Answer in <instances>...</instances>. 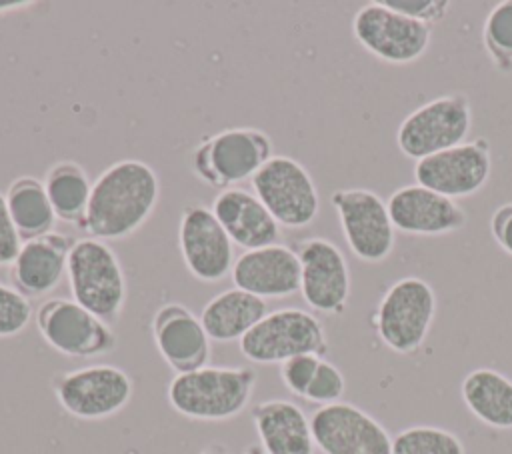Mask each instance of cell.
I'll use <instances>...</instances> for the list:
<instances>
[{"label": "cell", "instance_id": "cell-1", "mask_svg": "<svg viewBox=\"0 0 512 454\" xmlns=\"http://www.w3.org/2000/svg\"><path fill=\"white\" fill-rule=\"evenodd\" d=\"M158 198L160 180L148 162L118 160L92 182L88 208L78 228L104 242L128 238L152 216Z\"/></svg>", "mask_w": 512, "mask_h": 454}, {"label": "cell", "instance_id": "cell-2", "mask_svg": "<svg viewBox=\"0 0 512 454\" xmlns=\"http://www.w3.org/2000/svg\"><path fill=\"white\" fill-rule=\"evenodd\" d=\"M258 374L250 366H202L174 374L166 386L168 404L190 420L224 422L242 414L254 394Z\"/></svg>", "mask_w": 512, "mask_h": 454}, {"label": "cell", "instance_id": "cell-3", "mask_svg": "<svg viewBox=\"0 0 512 454\" xmlns=\"http://www.w3.org/2000/svg\"><path fill=\"white\" fill-rule=\"evenodd\" d=\"M274 156L270 136L252 126L226 128L198 142L190 168L206 186L226 190L252 176Z\"/></svg>", "mask_w": 512, "mask_h": 454}, {"label": "cell", "instance_id": "cell-4", "mask_svg": "<svg viewBox=\"0 0 512 454\" xmlns=\"http://www.w3.org/2000/svg\"><path fill=\"white\" fill-rule=\"evenodd\" d=\"M66 278L74 302L110 324L120 316L128 286L120 258L108 242L90 236L76 240Z\"/></svg>", "mask_w": 512, "mask_h": 454}, {"label": "cell", "instance_id": "cell-5", "mask_svg": "<svg viewBox=\"0 0 512 454\" xmlns=\"http://www.w3.org/2000/svg\"><path fill=\"white\" fill-rule=\"evenodd\" d=\"M434 316V288L424 278L404 276L386 288L372 324L386 348L396 354H412L428 338Z\"/></svg>", "mask_w": 512, "mask_h": 454}, {"label": "cell", "instance_id": "cell-6", "mask_svg": "<svg viewBox=\"0 0 512 454\" xmlns=\"http://www.w3.org/2000/svg\"><path fill=\"white\" fill-rule=\"evenodd\" d=\"M240 352L254 364H282L300 354L326 356L328 338L316 314L304 308L268 312L240 342Z\"/></svg>", "mask_w": 512, "mask_h": 454}, {"label": "cell", "instance_id": "cell-7", "mask_svg": "<svg viewBox=\"0 0 512 454\" xmlns=\"http://www.w3.org/2000/svg\"><path fill=\"white\" fill-rule=\"evenodd\" d=\"M60 408L78 420H104L128 406L134 382L114 364H88L52 376Z\"/></svg>", "mask_w": 512, "mask_h": 454}, {"label": "cell", "instance_id": "cell-8", "mask_svg": "<svg viewBox=\"0 0 512 454\" xmlns=\"http://www.w3.org/2000/svg\"><path fill=\"white\" fill-rule=\"evenodd\" d=\"M472 128V106L466 94L450 92L412 110L396 130L398 150L412 160L466 142Z\"/></svg>", "mask_w": 512, "mask_h": 454}, {"label": "cell", "instance_id": "cell-9", "mask_svg": "<svg viewBox=\"0 0 512 454\" xmlns=\"http://www.w3.org/2000/svg\"><path fill=\"white\" fill-rule=\"evenodd\" d=\"M42 340L68 358H98L116 350L118 336L110 322L98 318L72 298H46L34 312Z\"/></svg>", "mask_w": 512, "mask_h": 454}, {"label": "cell", "instance_id": "cell-10", "mask_svg": "<svg viewBox=\"0 0 512 454\" xmlns=\"http://www.w3.org/2000/svg\"><path fill=\"white\" fill-rule=\"evenodd\" d=\"M252 192L284 228H304L320 212L318 188L296 158L274 154L250 180Z\"/></svg>", "mask_w": 512, "mask_h": 454}, {"label": "cell", "instance_id": "cell-11", "mask_svg": "<svg viewBox=\"0 0 512 454\" xmlns=\"http://www.w3.org/2000/svg\"><path fill=\"white\" fill-rule=\"evenodd\" d=\"M350 26L356 42L388 64H410L422 58L432 42L430 24L408 18L382 0L360 6Z\"/></svg>", "mask_w": 512, "mask_h": 454}, {"label": "cell", "instance_id": "cell-12", "mask_svg": "<svg viewBox=\"0 0 512 454\" xmlns=\"http://www.w3.org/2000/svg\"><path fill=\"white\" fill-rule=\"evenodd\" d=\"M344 240L352 254L368 264L384 262L396 244V228L386 202L368 188H338L330 196Z\"/></svg>", "mask_w": 512, "mask_h": 454}, {"label": "cell", "instance_id": "cell-13", "mask_svg": "<svg viewBox=\"0 0 512 454\" xmlns=\"http://www.w3.org/2000/svg\"><path fill=\"white\" fill-rule=\"evenodd\" d=\"M294 250L300 260V294L308 308L328 316L344 314L352 278L342 250L320 236L298 240Z\"/></svg>", "mask_w": 512, "mask_h": 454}, {"label": "cell", "instance_id": "cell-14", "mask_svg": "<svg viewBox=\"0 0 512 454\" xmlns=\"http://www.w3.org/2000/svg\"><path fill=\"white\" fill-rule=\"evenodd\" d=\"M178 248L188 272L206 284L230 276L234 266V242L216 220L210 206L190 202L178 222Z\"/></svg>", "mask_w": 512, "mask_h": 454}, {"label": "cell", "instance_id": "cell-15", "mask_svg": "<svg viewBox=\"0 0 512 454\" xmlns=\"http://www.w3.org/2000/svg\"><path fill=\"white\" fill-rule=\"evenodd\" d=\"M492 174V148L486 138L466 140L414 162V180L452 200L480 192Z\"/></svg>", "mask_w": 512, "mask_h": 454}, {"label": "cell", "instance_id": "cell-16", "mask_svg": "<svg viewBox=\"0 0 512 454\" xmlns=\"http://www.w3.org/2000/svg\"><path fill=\"white\" fill-rule=\"evenodd\" d=\"M316 450L322 454H392L390 432L350 402L318 406L310 416Z\"/></svg>", "mask_w": 512, "mask_h": 454}, {"label": "cell", "instance_id": "cell-17", "mask_svg": "<svg viewBox=\"0 0 512 454\" xmlns=\"http://www.w3.org/2000/svg\"><path fill=\"white\" fill-rule=\"evenodd\" d=\"M152 340L174 374H184L208 366L212 340L208 338L200 316L180 302L162 304L150 322Z\"/></svg>", "mask_w": 512, "mask_h": 454}, {"label": "cell", "instance_id": "cell-18", "mask_svg": "<svg viewBox=\"0 0 512 454\" xmlns=\"http://www.w3.org/2000/svg\"><path fill=\"white\" fill-rule=\"evenodd\" d=\"M386 206L396 232L408 236L454 234L468 222L466 210L456 200L420 184L396 188L388 196Z\"/></svg>", "mask_w": 512, "mask_h": 454}, {"label": "cell", "instance_id": "cell-19", "mask_svg": "<svg viewBox=\"0 0 512 454\" xmlns=\"http://www.w3.org/2000/svg\"><path fill=\"white\" fill-rule=\"evenodd\" d=\"M232 282L258 298H288L300 292V260L294 248L270 244L244 250L232 266Z\"/></svg>", "mask_w": 512, "mask_h": 454}, {"label": "cell", "instance_id": "cell-20", "mask_svg": "<svg viewBox=\"0 0 512 454\" xmlns=\"http://www.w3.org/2000/svg\"><path fill=\"white\" fill-rule=\"evenodd\" d=\"M74 242L76 240L70 234L56 230L24 240L10 264L12 286L28 298L50 294L66 276L68 256Z\"/></svg>", "mask_w": 512, "mask_h": 454}, {"label": "cell", "instance_id": "cell-21", "mask_svg": "<svg viewBox=\"0 0 512 454\" xmlns=\"http://www.w3.org/2000/svg\"><path fill=\"white\" fill-rule=\"evenodd\" d=\"M210 210L234 246H240L242 250H254L278 242L280 224L252 190L240 186L220 190L212 198Z\"/></svg>", "mask_w": 512, "mask_h": 454}, {"label": "cell", "instance_id": "cell-22", "mask_svg": "<svg viewBox=\"0 0 512 454\" xmlns=\"http://www.w3.org/2000/svg\"><path fill=\"white\" fill-rule=\"evenodd\" d=\"M258 444L266 454H316L310 418L292 400L272 398L250 408Z\"/></svg>", "mask_w": 512, "mask_h": 454}, {"label": "cell", "instance_id": "cell-23", "mask_svg": "<svg viewBox=\"0 0 512 454\" xmlns=\"http://www.w3.org/2000/svg\"><path fill=\"white\" fill-rule=\"evenodd\" d=\"M266 314L268 304L264 298L234 286L204 304L200 322L212 342L226 344L234 340L240 342Z\"/></svg>", "mask_w": 512, "mask_h": 454}, {"label": "cell", "instance_id": "cell-24", "mask_svg": "<svg viewBox=\"0 0 512 454\" xmlns=\"http://www.w3.org/2000/svg\"><path fill=\"white\" fill-rule=\"evenodd\" d=\"M470 414L496 430H512V380L494 368H474L460 384Z\"/></svg>", "mask_w": 512, "mask_h": 454}, {"label": "cell", "instance_id": "cell-25", "mask_svg": "<svg viewBox=\"0 0 512 454\" xmlns=\"http://www.w3.org/2000/svg\"><path fill=\"white\" fill-rule=\"evenodd\" d=\"M4 198L22 242L52 232L56 214L40 178L28 174L14 178L6 188Z\"/></svg>", "mask_w": 512, "mask_h": 454}, {"label": "cell", "instance_id": "cell-26", "mask_svg": "<svg viewBox=\"0 0 512 454\" xmlns=\"http://www.w3.org/2000/svg\"><path fill=\"white\" fill-rule=\"evenodd\" d=\"M42 182L56 220L80 226L92 192V180L84 166L74 160H58L46 170Z\"/></svg>", "mask_w": 512, "mask_h": 454}, {"label": "cell", "instance_id": "cell-27", "mask_svg": "<svg viewBox=\"0 0 512 454\" xmlns=\"http://www.w3.org/2000/svg\"><path fill=\"white\" fill-rule=\"evenodd\" d=\"M392 454H466V448L446 428L416 424L392 436Z\"/></svg>", "mask_w": 512, "mask_h": 454}, {"label": "cell", "instance_id": "cell-28", "mask_svg": "<svg viewBox=\"0 0 512 454\" xmlns=\"http://www.w3.org/2000/svg\"><path fill=\"white\" fill-rule=\"evenodd\" d=\"M482 46L500 74L512 72V0L490 8L482 26Z\"/></svg>", "mask_w": 512, "mask_h": 454}, {"label": "cell", "instance_id": "cell-29", "mask_svg": "<svg viewBox=\"0 0 512 454\" xmlns=\"http://www.w3.org/2000/svg\"><path fill=\"white\" fill-rule=\"evenodd\" d=\"M34 310L30 298L12 284L0 282V338L20 334L32 320Z\"/></svg>", "mask_w": 512, "mask_h": 454}, {"label": "cell", "instance_id": "cell-30", "mask_svg": "<svg viewBox=\"0 0 512 454\" xmlns=\"http://www.w3.org/2000/svg\"><path fill=\"white\" fill-rule=\"evenodd\" d=\"M346 390V380L344 374L340 372V368L336 364H332L330 360L322 358L318 364V370L306 390L304 400L318 404V406H328V404H336L342 400Z\"/></svg>", "mask_w": 512, "mask_h": 454}, {"label": "cell", "instance_id": "cell-31", "mask_svg": "<svg viewBox=\"0 0 512 454\" xmlns=\"http://www.w3.org/2000/svg\"><path fill=\"white\" fill-rule=\"evenodd\" d=\"M322 356L316 354H300L280 364V378L286 390L298 398L306 396V390L318 370Z\"/></svg>", "mask_w": 512, "mask_h": 454}, {"label": "cell", "instance_id": "cell-32", "mask_svg": "<svg viewBox=\"0 0 512 454\" xmlns=\"http://www.w3.org/2000/svg\"><path fill=\"white\" fill-rule=\"evenodd\" d=\"M382 2L392 10L430 26L444 20V16L450 10L448 0H382Z\"/></svg>", "mask_w": 512, "mask_h": 454}, {"label": "cell", "instance_id": "cell-33", "mask_svg": "<svg viewBox=\"0 0 512 454\" xmlns=\"http://www.w3.org/2000/svg\"><path fill=\"white\" fill-rule=\"evenodd\" d=\"M22 246V238L10 218L6 198L0 192V266H10Z\"/></svg>", "mask_w": 512, "mask_h": 454}, {"label": "cell", "instance_id": "cell-34", "mask_svg": "<svg viewBox=\"0 0 512 454\" xmlns=\"http://www.w3.org/2000/svg\"><path fill=\"white\" fill-rule=\"evenodd\" d=\"M490 234L494 242L512 256V200L502 202L490 214Z\"/></svg>", "mask_w": 512, "mask_h": 454}, {"label": "cell", "instance_id": "cell-35", "mask_svg": "<svg viewBox=\"0 0 512 454\" xmlns=\"http://www.w3.org/2000/svg\"><path fill=\"white\" fill-rule=\"evenodd\" d=\"M34 2L30 0H2L0 2V14H6V12H14V10H26L30 8Z\"/></svg>", "mask_w": 512, "mask_h": 454}, {"label": "cell", "instance_id": "cell-36", "mask_svg": "<svg viewBox=\"0 0 512 454\" xmlns=\"http://www.w3.org/2000/svg\"><path fill=\"white\" fill-rule=\"evenodd\" d=\"M198 454H230V452H228V448H226L224 444L212 442V444H208L206 448H202Z\"/></svg>", "mask_w": 512, "mask_h": 454}, {"label": "cell", "instance_id": "cell-37", "mask_svg": "<svg viewBox=\"0 0 512 454\" xmlns=\"http://www.w3.org/2000/svg\"><path fill=\"white\" fill-rule=\"evenodd\" d=\"M242 454H266L262 448H260V444L256 442V444H248L244 450H242Z\"/></svg>", "mask_w": 512, "mask_h": 454}]
</instances>
